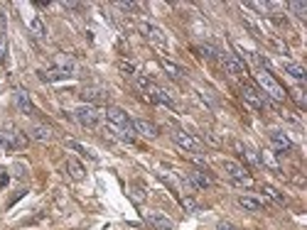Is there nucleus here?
Wrapping results in <instances>:
<instances>
[{
  "label": "nucleus",
  "mask_w": 307,
  "mask_h": 230,
  "mask_svg": "<svg viewBox=\"0 0 307 230\" xmlns=\"http://www.w3.org/2000/svg\"><path fill=\"white\" fill-rule=\"evenodd\" d=\"M135 79H138L140 88L148 93V101H153V103H160V106H168V108H175V101H172V95L165 91V88H160L157 83L148 81L145 76H140V74H135Z\"/></svg>",
  "instance_id": "1"
},
{
  "label": "nucleus",
  "mask_w": 307,
  "mask_h": 230,
  "mask_svg": "<svg viewBox=\"0 0 307 230\" xmlns=\"http://www.w3.org/2000/svg\"><path fill=\"white\" fill-rule=\"evenodd\" d=\"M256 79H258V83H261V88H263V91L270 95L273 101H278V103H280V101H285V91H283V86L273 79V74H270L268 69L258 71V74H256Z\"/></svg>",
  "instance_id": "2"
},
{
  "label": "nucleus",
  "mask_w": 307,
  "mask_h": 230,
  "mask_svg": "<svg viewBox=\"0 0 307 230\" xmlns=\"http://www.w3.org/2000/svg\"><path fill=\"white\" fill-rule=\"evenodd\" d=\"M224 172L229 174V179L236 184V186H253V179H251V174L241 167V164H236V162H231V159H224Z\"/></svg>",
  "instance_id": "3"
},
{
  "label": "nucleus",
  "mask_w": 307,
  "mask_h": 230,
  "mask_svg": "<svg viewBox=\"0 0 307 230\" xmlns=\"http://www.w3.org/2000/svg\"><path fill=\"white\" fill-rule=\"evenodd\" d=\"M172 140L180 145L182 149H187V152H192V154H204V142L202 140H197L194 135H189V133H184V130H172Z\"/></svg>",
  "instance_id": "4"
},
{
  "label": "nucleus",
  "mask_w": 307,
  "mask_h": 230,
  "mask_svg": "<svg viewBox=\"0 0 307 230\" xmlns=\"http://www.w3.org/2000/svg\"><path fill=\"white\" fill-rule=\"evenodd\" d=\"M0 147L5 149H25L27 147V137L22 135L20 130H15V127H3V133H0Z\"/></svg>",
  "instance_id": "5"
},
{
  "label": "nucleus",
  "mask_w": 307,
  "mask_h": 230,
  "mask_svg": "<svg viewBox=\"0 0 307 230\" xmlns=\"http://www.w3.org/2000/svg\"><path fill=\"white\" fill-rule=\"evenodd\" d=\"M106 120H108L111 127H118V130H133L128 113L123 108H118V106H108V108H106Z\"/></svg>",
  "instance_id": "6"
},
{
  "label": "nucleus",
  "mask_w": 307,
  "mask_h": 230,
  "mask_svg": "<svg viewBox=\"0 0 307 230\" xmlns=\"http://www.w3.org/2000/svg\"><path fill=\"white\" fill-rule=\"evenodd\" d=\"M138 29L143 32V37L145 40H150L155 47H168V37H165V32L157 27V25H150V22H140Z\"/></svg>",
  "instance_id": "7"
},
{
  "label": "nucleus",
  "mask_w": 307,
  "mask_h": 230,
  "mask_svg": "<svg viewBox=\"0 0 307 230\" xmlns=\"http://www.w3.org/2000/svg\"><path fill=\"white\" fill-rule=\"evenodd\" d=\"M74 118L81 122L84 127H96L98 125V110H96V106H79V108L74 110Z\"/></svg>",
  "instance_id": "8"
},
{
  "label": "nucleus",
  "mask_w": 307,
  "mask_h": 230,
  "mask_svg": "<svg viewBox=\"0 0 307 230\" xmlns=\"http://www.w3.org/2000/svg\"><path fill=\"white\" fill-rule=\"evenodd\" d=\"M241 98H243V103L253 110H263L265 108L263 95L256 93V88H251V86H241Z\"/></svg>",
  "instance_id": "9"
},
{
  "label": "nucleus",
  "mask_w": 307,
  "mask_h": 230,
  "mask_svg": "<svg viewBox=\"0 0 307 230\" xmlns=\"http://www.w3.org/2000/svg\"><path fill=\"white\" fill-rule=\"evenodd\" d=\"M219 59H221L224 69H226L229 74H234V76H243V74H246V64H243L241 59H236L234 54H224V56H219Z\"/></svg>",
  "instance_id": "10"
},
{
  "label": "nucleus",
  "mask_w": 307,
  "mask_h": 230,
  "mask_svg": "<svg viewBox=\"0 0 307 230\" xmlns=\"http://www.w3.org/2000/svg\"><path fill=\"white\" fill-rule=\"evenodd\" d=\"M270 147L283 154V152H290V149H293V142H290V137L285 135V133L273 130V133H270Z\"/></svg>",
  "instance_id": "11"
},
{
  "label": "nucleus",
  "mask_w": 307,
  "mask_h": 230,
  "mask_svg": "<svg viewBox=\"0 0 307 230\" xmlns=\"http://www.w3.org/2000/svg\"><path fill=\"white\" fill-rule=\"evenodd\" d=\"M130 125H133V130L143 137H157L160 135V133H157V125L150 120H145V118H138V120H133Z\"/></svg>",
  "instance_id": "12"
},
{
  "label": "nucleus",
  "mask_w": 307,
  "mask_h": 230,
  "mask_svg": "<svg viewBox=\"0 0 307 230\" xmlns=\"http://www.w3.org/2000/svg\"><path fill=\"white\" fill-rule=\"evenodd\" d=\"M187 179H189V184H192L194 189H209L211 184H214V181H211V176L207 174V172H202V169H192Z\"/></svg>",
  "instance_id": "13"
},
{
  "label": "nucleus",
  "mask_w": 307,
  "mask_h": 230,
  "mask_svg": "<svg viewBox=\"0 0 307 230\" xmlns=\"http://www.w3.org/2000/svg\"><path fill=\"white\" fill-rule=\"evenodd\" d=\"M145 220H148L155 230H175V223H172L168 216H162V213H148Z\"/></svg>",
  "instance_id": "14"
},
{
  "label": "nucleus",
  "mask_w": 307,
  "mask_h": 230,
  "mask_svg": "<svg viewBox=\"0 0 307 230\" xmlns=\"http://www.w3.org/2000/svg\"><path fill=\"white\" fill-rule=\"evenodd\" d=\"M15 106H17V110L22 115H32V101H30L27 91H22V88L15 91Z\"/></svg>",
  "instance_id": "15"
},
{
  "label": "nucleus",
  "mask_w": 307,
  "mask_h": 230,
  "mask_svg": "<svg viewBox=\"0 0 307 230\" xmlns=\"http://www.w3.org/2000/svg\"><path fill=\"white\" fill-rule=\"evenodd\" d=\"M54 69H59V71H64V74L74 76V74H76V61H74L69 54H57Z\"/></svg>",
  "instance_id": "16"
},
{
  "label": "nucleus",
  "mask_w": 307,
  "mask_h": 230,
  "mask_svg": "<svg viewBox=\"0 0 307 230\" xmlns=\"http://www.w3.org/2000/svg\"><path fill=\"white\" fill-rule=\"evenodd\" d=\"M84 101L86 106H94V103H106L108 101V93L103 88H84Z\"/></svg>",
  "instance_id": "17"
},
{
  "label": "nucleus",
  "mask_w": 307,
  "mask_h": 230,
  "mask_svg": "<svg viewBox=\"0 0 307 230\" xmlns=\"http://www.w3.org/2000/svg\"><path fill=\"white\" fill-rule=\"evenodd\" d=\"M67 174H69L71 179H74V181H81V179L86 176L84 164L79 162L76 157H69V159H67Z\"/></svg>",
  "instance_id": "18"
},
{
  "label": "nucleus",
  "mask_w": 307,
  "mask_h": 230,
  "mask_svg": "<svg viewBox=\"0 0 307 230\" xmlns=\"http://www.w3.org/2000/svg\"><path fill=\"white\" fill-rule=\"evenodd\" d=\"M30 137L37 142H49L52 140V127L49 125H32L30 127Z\"/></svg>",
  "instance_id": "19"
},
{
  "label": "nucleus",
  "mask_w": 307,
  "mask_h": 230,
  "mask_svg": "<svg viewBox=\"0 0 307 230\" xmlns=\"http://www.w3.org/2000/svg\"><path fill=\"white\" fill-rule=\"evenodd\" d=\"M238 206H241L243 211H253V213H258V211L265 208V203L253 199V196H238Z\"/></svg>",
  "instance_id": "20"
},
{
  "label": "nucleus",
  "mask_w": 307,
  "mask_h": 230,
  "mask_svg": "<svg viewBox=\"0 0 307 230\" xmlns=\"http://www.w3.org/2000/svg\"><path fill=\"white\" fill-rule=\"evenodd\" d=\"M27 25H30V32H32L35 37H40V40L47 37V27H44V22H42V17H40V15H32Z\"/></svg>",
  "instance_id": "21"
},
{
  "label": "nucleus",
  "mask_w": 307,
  "mask_h": 230,
  "mask_svg": "<svg viewBox=\"0 0 307 230\" xmlns=\"http://www.w3.org/2000/svg\"><path fill=\"white\" fill-rule=\"evenodd\" d=\"M283 69H285V74L288 76H293L295 81H305V69L300 67V64H295V61H283Z\"/></svg>",
  "instance_id": "22"
},
{
  "label": "nucleus",
  "mask_w": 307,
  "mask_h": 230,
  "mask_svg": "<svg viewBox=\"0 0 307 230\" xmlns=\"http://www.w3.org/2000/svg\"><path fill=\"white\" fill-rule=\"evenodd\" d=\"M160 64H162V69L168 71V74H170V76H172V79H182V76L187 74L184 69H182V67H177V64H175V61H170V59H160Z\"/></svg>",
  "instance_id": "23"
},
{
  "label": "nucleus",
  "mask_w": 307,
  "mask_h": 230,
  "mask_svg": "<svg viewBox=\"0 0 307 230\" xmlns=\"http://www.w3.org/2000/svg\"><path fill=\"white\" fill-rule=\"evenodd\" d=\"M199 52H202V54L207 56L209 61H216V59L221 56V52H219V49H216L214 44H202V47H199Z\"/></svg>",
  "instance_id": "24"
},
{
  "label": "nucleus",
  "mask_w": 307,
  "mask_h": 230,
  "mask_svg": "<svg viewBox=\"0 0 307 230\" xmlns=\"http://www.w3.org/2000/svg\"><path fill=\"white\" fill-rule=\"evenodd\" d=\"M182 208L189 211V213H197V211H199V206H197V201L192 196H182Z\"/></svg>",
  "instance_id": "25"
},
{
  "label": "nucleus",
  "mask_w": 307,
  "mask_h": 230,
  "mask_svg": "<svg viewBox=\"0 0 307 230\" xmlns=\"http://www.w3.org/2000/svg\"><path fill=\"white\" fill-rule=\"evenodd\" d=\"M67 147L76 149V152H79V154H86V157H91V159H96V157H94V154H91V152H89V149H84V147H81V145H79V142H76V140H67Z\"/></svg>",
  "instance_id": "26"
},
{
  "label": "nucleus",
  "mask_w": 307,
  "mask_h": 230,
  "mask_svg": "<svg viewBox=\"0 0 307 230\" xmlns=\"http://www.w3.org/2000/svg\"><path fill=\"white\" fill-rule=\"evenodd\" d=\"M265 196H270L273 201H278V203H285V199H283V193H280L278 189H273V186H265Z\"/></svg>",
  "instance_id": "27"
},
{
  "label": "nucleus",
  "mask_w": 307,
  "mask_h": 230,
  "mask_svg": "<svg viewBox=\"0 0 307 230\" xmlns=\"http://www.w3.org/2000/svg\"><path fill=\"white\" fill-rule=\"evenodd\" d=\"M5 56H8V37L0 32V64H5Z\"/></svg>",
  "instance_id": "28"
},
{
  "label": "nucleus",
  "mask_w": 307,
  "mask_h": 230,
  "mask_svg": "<svg viewBox=\"0 0 307 230\" xmlns=\"http://www.w3.org/2000/svg\"><path fill=\"white\" fill-rule=\"evenodd\" d=\"M290 10H293L297 17H305V15H307V5H305V3H290Z\"/></svg>",
  "instance_id": "29"
},
{
  "label": "nucleus",
  "mask_w": 307,
  "mask_h": 230,
  "mask_svg": "<svg viewBox=\"0 0 307 230\" xmlns=\"http://www.w3.org/2000/svg\"><path fill=\"white\" fill-rule=\"evenodd\" d=\"M0 32H3V35L8 32V13H5L3 5H0Z\"/></svg>",
  "instance_id": "30"
},
{
  "label": "nucleus",
  "mask_w": 307,
  "mask_h": 230,
  "mask_svg": "<svg viewBox=\"0 0 307 230\" xmlns=\"http://www.w3.org/2000/svg\"><path fill=\"white\" fill-rule=\"evenodd\" d=\"M8 184H10V172H8V169H0V191L5 189Z\"/></svg>",
  "instance_id": "31"
},
{
  "label": "nucleus",
  "mask_w": 307,
  "mask_h": 230,
  "mask_svg": "<svg viewBox=\"0 0 307 230\" xmlns=\"http://www.w3.org/2000/svg\"><path fill=\"white\" fill-rule=\"evenodd\" d=\"M130 193H133V199H135V201H145V193H143V189H140L138 184H133V186H130Z\"/></svg>",
  "instance_id": "32"
},
{
  "label": "nucleus",
  "mask_w": 307,
  "mask_h": 230,
  "mask_svg": "<svg viewBox=\"0 0 307 230\" xmlns=\"http://www.w3.org/2000/svg\"><path fill=\"white\" fill-rule=\"evenodd\" d=\"M118 8H121V10H126V13H135V10H138V5H135V3H118Z\"/></svg>",
  "instance_id": "33"
},
{
  "label": "nucleus",
  "mask_w": 307,
  "mask_h": 230,
  "mask_svg": "<svg viewBox=\"0 0 307 230\" xmlns=\"http://www.w3.org/2000/svg\"><path fill=\"white\" fill-rule=\"evenodd\" d=\"M121 71H126L128 76H135V67L128 64V61H121Z\"/></svg>",
  "instance_id": "34"
},
{
  "label": "nucleus",
  "mask_w": 307,
  "mask_h": 230,
  "mask_svg": "<svg viewBox=\"0 0 307 230\" xmlns=\"http://www.w3.org/2000/svg\"><path fill=\"white\" fill-rule=\"evenodd\" d=\"M293 98L297 101V106H300V108H305V98H302V91H300V88H295V91H293Z\"/></svg>",
  "instance_id": "35"
},
{
  "label": "nucleus",
  "mask_w": 307,
  "mask_h": 230,
  "mask_svg": "<svg viewBox=\"0 0 307 230\" xmlns=\"http://www.w3.org/2000/svg\"><path fill=\"white\" fill-rule=\"evenodd\" d=\"M216 230H236V225H231V223H226V220H221V223L216 225Z\"/></svg>",
  "instance_id": "36"
},
{
  "label": "nucleus",
  "mask_w": 307,
  "mask_h": 230,
  "mask_svg": "<svg viewBox=\"0 0 307 230\" xmlns=\"http://www.w3.org/2000/svg\"><path fill=\"white\" fill-rule=\"evenodd\" d=\"M0 149H3V147H0Z\"/></svg>",
  "instance_id": "37"
}]
</instances>
